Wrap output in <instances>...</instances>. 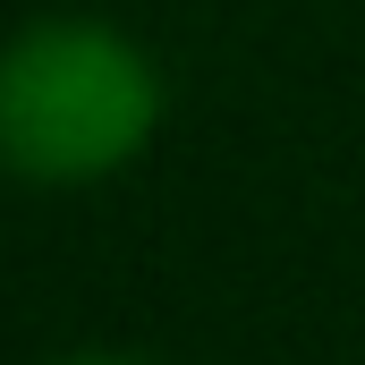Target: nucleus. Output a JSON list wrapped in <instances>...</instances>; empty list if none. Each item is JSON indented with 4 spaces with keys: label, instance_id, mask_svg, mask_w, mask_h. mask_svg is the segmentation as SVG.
<instances>
[{
    "label": "nucleus",
    "instance_id": "f03ea898",
    "mask_svg": "<svg viewBox=\"0 0 365 365\" xmlns=\"http://www.w3.org/2000/svg\"><path fill=\"white\" fill-rule=\"evenodd\" d=\"M51 365H153V357H128V349H77V357H51Z\"/></svg>",
    "mask_w": 365,
    "mask_h": 365
},
{
    "label": "nucleus",
    "instance_id": "f257e3e1",
    "mask_svg": "<svg viewBox=\"0 0 365 365\" xmlns=\"http://www.w3.org/2000/svg\"><path fill=\"white\" fill-rule=\"evenodd\" d=\"M153 51L86 9H43L0 51V153L26 187H102L162 128Z\"/></svg>",
    "mask_w": 365,
    "mask_h": 365
}]
</instances>
